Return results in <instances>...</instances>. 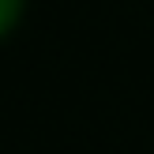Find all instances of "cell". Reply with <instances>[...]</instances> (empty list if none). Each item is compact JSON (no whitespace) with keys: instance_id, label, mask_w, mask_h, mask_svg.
Instances as JSON below:
<instances>
[{"instance_id":"obj_1","label":"cell","mask_w":154,"mask_h":154,"mask_svg":"<svg viewBox=\"0 0 154 154\" xmlns=\"http://www.w3.org/2000/svg\"><path fill=\"white\" fill-rule=\"evenodd\" d=\"M15 15H19V0H0V34L15 23Z\"/></svg>"}]
</instances>
